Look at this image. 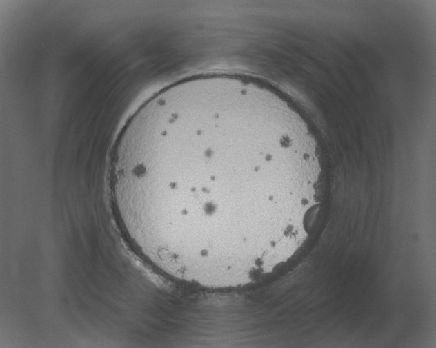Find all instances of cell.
<instances>
[{
	"label": "cell",
	"mask_w": 436,
	"mask_h": 348,
	"mask_svg": "<svg viewBox=\"0 0 436 348\" xmlns=\"http://www.w3.org/2000/svg\"><path fill=\"white\" fill-rule=\"evenodd\" d=\"M108 184L122 231L168 278L247 284L294 247L319 180L304 130L249 87L164 90L126 120Z\"/></svg>",
	"instance_id": "1"
}]
</instances>
